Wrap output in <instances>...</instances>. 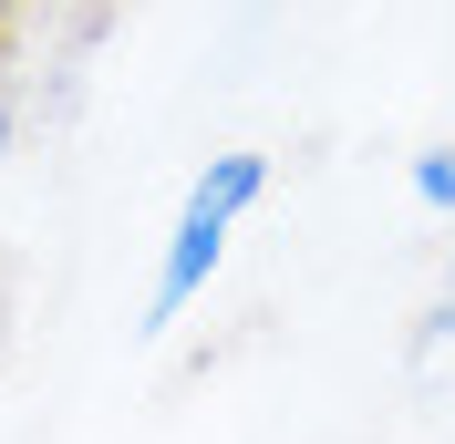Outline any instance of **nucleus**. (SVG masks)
<instances>
[{
    "label": "nucleus",
    "instance_id": "f257e3e1",
    "mask_svg": "<svg viewBox=\"0 0 455 444\" xmlns=\"http://www.w3.org/2000/svg\"><path fill=\"white\" fill-rule=\"evenodd\" d=\"M269 186V155H218V166L197 176V196H187V218H176V238H166V269H156V310L145 321H176V310L197 300V279L218 269V249H228V227H238V207Z\"/></svg>",
    "mask_w": 455,
    "mask_h": 444
},
{
    "label": "nucleus",
    "instance_id": "f03ea898",
    "mask_svg": "<svg viewBox=\"0 0 455 444\" xmlns=\"http://www.w3.org/2000/svg\"><path fill=\"white\" fill-rule=\"evenodd\" d=\"M414 186H425L435 207H455V155H425V166H414Z\"/></svg>",
    "mask_w": 455,
    "mask_h": 444
},
{
    "label": "nucleus",
    "instance_id": "7ed1b4c3",
    "mask_svg": "<svg viewBox=\"0 0 455 444\" xmlns=\"http://www.w3.org/2000/svg\"><path fill=\"white\" fill-rule=\"evenodd\" d=\"M0 145H11V31H0Z\"/></svg>",
    "mask_w": 455,
    "mask_h": 444
},
{
    "label": "nucleus",
    "instance_id": "20e7f679",
    "mask_svg": "<svg viewBox=\"0 0 455 444\" xmlns=\"http://www.w3.org/2000/svg\"><path fill=\"white\" fill-rule=\"evenodd\" d=\"M21 11H31V0H0V31H21Z\"/></svg>",
    "mask_w": 455,
    "mask_h": 444
}]
</instances>
